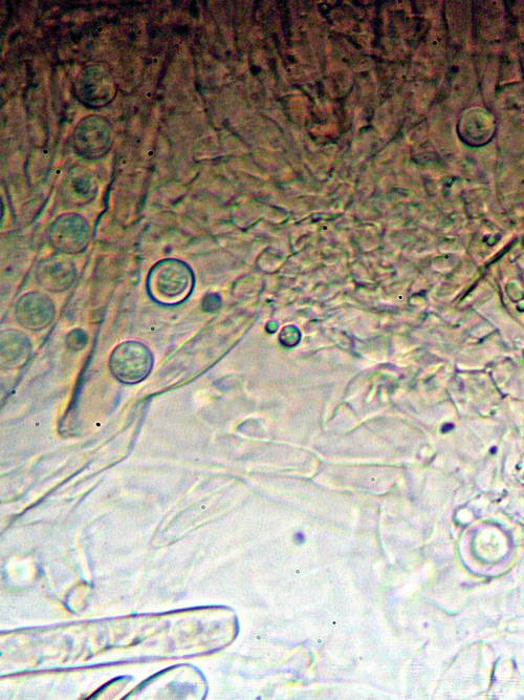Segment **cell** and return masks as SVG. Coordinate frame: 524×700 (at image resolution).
Returning <instances> with one entry per match:
<instances>
[{
	"mask_svg": "<svg viewBox=\"0 0 524 700\" xmlns=\"http://www.w3.org/2000/svg\"><path fill=\"white\" fill-rule=\"evenodd\" d=\"M56 314L55 305L45 293L32 291L21 296L15 307L19 325L32 331L49 327Z\"/></svg>",
	"mask_w": 524,
	"mask_h": 700,
	"instance_id": "cell-3",
	"label": "cell"
},
{
	"mask_svg": "<svg viewBox=\"0 0 524 700\" xmlns=\"http://www.w3.org/2000/svg\"><path fill=\"white\" fill-rule=\"evenodd\" d=\"M87 343V336L81 330H75L70 333L68 345L71 349L81 350Z\"/></svg>",
	"mask_w": 524,
	"mask_h": 700,
	"instance_id": "cell-7",
	"label": "cell"
},
{
	"mask_svg": "<svg viewBox=\"0 0 524 700\" xmlns=\"http://www.w3.org/2000/svg\"><path fill=\"white\" fill-rule=\"evenodd\" d=\"M30 339L16 330H7L2 334V365L16 368L27 362L31 354Z\"/></svg>",
	"mask_w": 524,
	"mask_h": 700,
	"instance_id": "cell-6",
	"label": "cell"
},
{
	"mask_svg": "<svg viewBox=\"0 0 524 700\" xmlns=\"http://www.w3.org/2000/svg\"><path fill=\"white\" fill-rule=\"evenodd\" d=\"M194 286L190 267L176 259H167L151 268L147 287L151 298L163 305H177L184 302Z\"/></svg>",
	"mask_w": 524,
	"mask_h": 700,
	"instance_id": "cell-1",
	"label": "cell"
},
{
	"mask_svg": "<svg viewBox=\"0 0 524 700\" xmlns=\"http://www.w3.org/2000/svg\"><path fill=\"white\" fill-rule=\"evenodd\" d=\"M154 355L142 343L130 341L118 345L109 358L113 375L125 385H136L154 368Z\"/></svg>",
	"mask_w": 524,
	"mask_h": 700,
	"instance_id": "cell-2",
	"label": "cell"
},
{
	"mask_svg": "<svg viewBox=\"0 0 524 700\" xmlns=\"http://www.w3.org/2000/svg\"><path fill=\"white\" fill-rule=\"evenodd\" d=\"M50 240L57 251L65 254L79 253L89 244V225L80 216H62L53 224Z\"/></svg>",
	"mask_w": 524,
	"mask_h": 700,
	"instance_id": "cell-4",
	"label": "cell"
},
{
	"mask_svg": "<svg viewBox=\"0 0 524 700\" xmlns=\"http://www.w3.org/2000/svg\"><path fill=\"white\" fill-rule=\"evenodd\" d=\"M77 270L74 262L64 258L42 261L37 268V281L48 291L64 292L74 284Z\"/></svg>",
	"mask_w": 524,
	"mask_h": 700,
	"instance_id": "cell-5",
	"label": "cell"
}]
</instances>
